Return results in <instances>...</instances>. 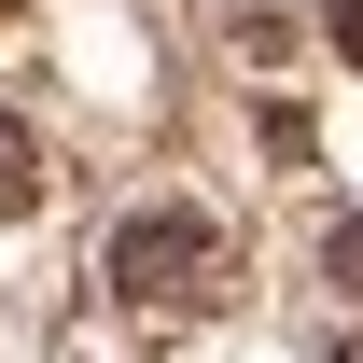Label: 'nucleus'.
Wrapping results in <instances>:
<instances>
[{"mask_svg":"<svg viewBox=\"0 0 363 363\" xmlns=\"http://www.w3.org/2000/svg\"><path fill=\"white\" fill-rule=\"evenodd\" d=\"M224 28H238V56H279L294 43V0H224Z\"/></svg>","mask_w":363,"mask_h":363,"instance_id":"nucleus-3","label":"nucleus"},{"mask_svg":"<svg viewBox=\"0 0 363 363\" xmlns=\"http://www.w3.org/2000/svg\"><path fill=\"white\" fill-rule=\"evenodd\" d=\"M321 28H335V56L363 70V0H321Z\"/></svg>","mask_w":363,"mask_h":363,"instance_id":"nucleus-4","label":"nucleus"},{"mask_svg":"<svg viewBox=\"0 0 363 363\" xmlns=\"http://www.w3.org/2000/svg\"><path fill=\"white\" fill-rule=\"evenodd\" d=\"M14 210H43V140L0 112V224H14Z\"/></svg>","mask_w":363,"mask_h":363,"instance_id":"nucleus-2","label":"nucleus"},{"mask_svg":"<svg viewBox=\"0 0 363 363\" xmlns=\"http://www.w3.org/2000/svg\"><path fill=\"white\" fill-rule=\"evenodd\" d=\"M321 363H363V335H350V350H321Z\"/></svg>","mask_w":363,"mask_h":363,"instance_id":"nucleus-6","label":"nucleus"},{"mask_svg":"<svg viewBox=\"0 0 363 363\" xmlns=\"http://www.w3.org/2000/svg\"><path fill=\"white\" fill-rule=\"evenodd\" d=\"M321 266H335V294H363V224H335V252H321Z\"/></svg>","mask_w":363,"mask_h":363,"instance_id":"nucleus-5","label":"nucleus"},{"mask_svg":"<svg viewBox=\"0 0 363 363\" xmlns=\"http://www.w3.org/2000/svg\"><path fill=\"white\" fill-rule=\"evenodd\" d=\"M224 279H238V238L210 224V210H182V196H154V210L112 224V294H126V308L196 321V308H224Z\"/></svg>","mask_w":363,"mask_h":363,"instance_id":"nucleus-1","label":"nucleus"}]
</instances>
